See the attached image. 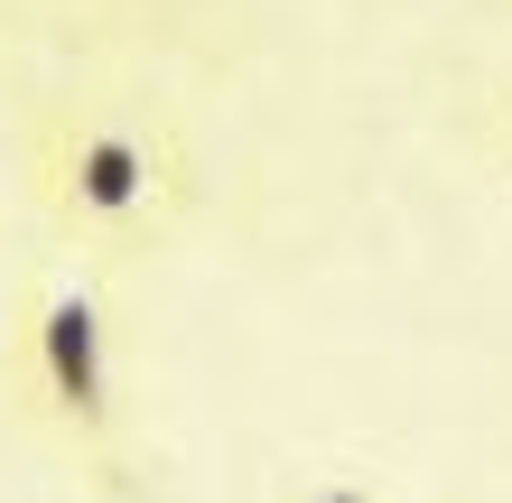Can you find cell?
<instances>
[{
	"mask_svg": "<svg viewBox=\"0 0 512 503\" xmlns=\"http://www.w3.org/2000/svg\"><path fill=\"white\" fill-rule=\"evenodd\" d=\"M47 196H56V215H75L94 233H122V224H140L149 205L168 196V159H159L149 131L103 122V112H94V122H56Z\"/></svg>",
	"mask_w": 512,
	"mask_h": 503,
	"instance_id": "obj_1",
	"label": "cell"
},
{
	"mask_svg": "<svg viewBox=\"0 0 512 503\" xmlns=\"http://www.w3.org/2000/svg\"><path fill=\"white\" fill-rule=\"evenodd\" d=\"M28 364H38V392L47 410L66 420L75 438H103L112 429V327H103V299L94 289H47L38 317H28Z\"/></svg>",
	"mask_w": 512,
	"mask_h": 503,
	"instance_id": "obj_2",
	"label": "cell"
},
{
	"mask_svg": "<svg viewBox=\"0 0 512 503\" xmlns=\"http://www.w3.org/2000/svg\"><path fill=\"white\" fill-rule=\"evenodd\" d=\"M289 503H373V485H354V476H317V485H298Z\"/></svg>",
	"mask_w": 512,
	"mask_h": 503,
	"instance_id": "obj_3",
	"label": "cell"
}]
</instances>
